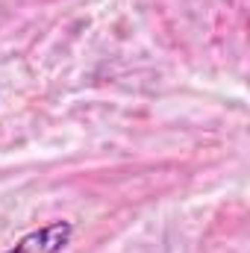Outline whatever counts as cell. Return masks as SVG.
I'll return each instance as SVG.
<instances>
[{
    "label": "cell",
    "mask_w": 250,
    "mask_h": 253,
    "mask_svg": "<svg viewBox=\"0 0 250 253\" xmlns=\"http://www.w3.org/2000/svg\"><path fill=\"white\" fill-rule=\"evenodd\" d=\"M71 236H74L71 221H53V224H44V227L27 233L24 239H18L15 248L3 253H62L71 245Z\"/></svg>",
    "instance_id": "cell-1"
}]
</instances>
